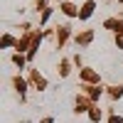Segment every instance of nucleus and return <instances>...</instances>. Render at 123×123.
I'll use <instances>...</instances> for the list:
<instances>
[{
    "label": "nucleus",
    "mask_w": 123,
    "mask_h": 123,
    "mask_svg": "<svg viewBox=\"0 0 123 123\" xmlns=\"http://www.w3.org/2000/svg\"><path fill=\"white\" fill-rule=\"evenodd\" d=\"M89 118H91V121H98V118H101V111H98L96 106H91V111H89Z\"/></svg>",
    "instance_id": "20e7f679"
},
{
    "label": "nucleus",
    "mask_w": 123,
    "mask_h": 123,
    "mask_svg": "<svg viewBox=\"0 0 123 123\" xmlns=\"http://www.w3.org/2000/svg\"><path fill=\"white\" fill-rule=\"evenodd\" d=\"M111 94H113V96H123V86H113V89H111Z\"/></svg>",
    "instance_id": "0eeeda50"
},
{
    "label": "nucleus",
    "mask_w": 123,
    "mask_h": 123,
    "mask_svg": "<svg viewBox=\"0 0 123 123\" xmlns=\"http://www.w3.org/2000/svg\"><path fill=\"white\" fill-rule=\"evenodd\" d=\"M91 12H94V3H91V0H89V3L84 5V10H81V12H79V17H81V20H86V17H91Z\"/></svg>",
    "instance_id": "f257e3e1"
},
{
    "label": "nucleus",
    "mask_w": 123,
    "mask_h": 123,
    "mask_svg": "<svg viewBox=\"0 0 123 123\" xmlns=\"http://www.w3.org/2000/svg\"><path fill=\"white\" fill-rule=\"evenodd\" d=\"M81 76H84L86 81H98V74H96V71H91V69H84V71H81Z\"/></svg>",
    "instance_id": "7ed1b4c3"
},
{
    "label": "nucleus",
    "mask_w": 123,
    "mask_h": 123,
    "mask_svg": "<svg viewBox=\"0 0 123 123\" xmlns=\"http://www.w3.org/2000/svg\"><path fill=\"white\" fill-rule=\"evenodd\" d=\"M108 123H121V116H118V118H116V116H113V118H111V121H108Z\"/></svg>",
    "instance_id": "9d476101"
},
{
    "label": "nucleus",
    "mask_w": 123,
    "mask_h": 123,
    "mask_svg": "<svg viewBox=\"0 0 123 123\" xmlns=\"http://www.w3.org/2000/svg\"><path fill=\"white\" fill-rule=\"evenodd\" d=\"M3 44H5V47H10V44H12V37H10V35H5V39H3Z\"/></svg>",
    "instance_id": "1a4fd4ad"
},
{
    "label": "nucleus",
    "mask_w": 123,
    "mask_h": 123,
    "mask_svg": "<svg viewBox=\"0 0 123 123\" xmlns=\"http://www.w3.org/2000/svg\"><path fill=\"white\" fill-rule=\"evenodd\" d=\"M32 81H35V86H37V89H44V86H47V81H44V76H39L37 71H32Z\"/></svg>",
    "instance_id": "f03ea898"
},
{
    "label": "nucleus",
    "mask_w": 123,
    "mask_h": 123,
    "mask_svg": "<svg viewBox=\"0 0 123 123\" xmlns=\"http://www.w3.org/2000/svg\"><path fill=\"white\" fill-rule=\"evenodd\" d=\"M116 44H118V47H123V32H118V35H116Z\"/></svg>",
    "instance_id": "6e6552de"
},
{
    "label": "nucleus",
    "mask_w": 123,
    "mask_h": 123,
    "mask_svg": "<svg viewBox=\"0 0 123 123\" xmlns=\"http://www.w3.org/2000/svg\"><path fill=\"white\" fill-rule=\"evenodd\" d=\"M64 12H67V15H76V7L71 5V3H67V5H64Z\"/></svg>",
    "instance_id": "39448f33"
},
{
    "label": "nucleus",
    "mask_w": 123,
    "mask_h": 123,
    "mask_svg": "<svg viewBox=\"0 0 123 123\" xmlns=\"http://www.w3.org/2000/svg\"><path fill=\"white\" fill-rule=\"evenodd\" d=\"M15 86H17L20 94H22V91H25V81H22V79H15Z\"/></svg>",
    "instance_id": "423d86ee"
}]
</instances>
